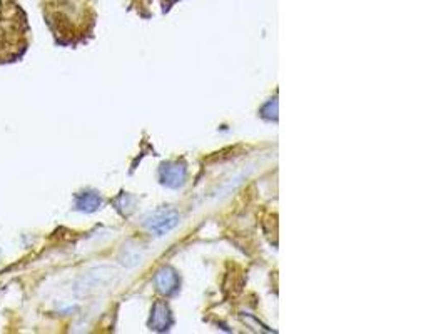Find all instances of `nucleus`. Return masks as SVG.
Segmentation results:
<instances>
[{
  "mask_svg": "<svg viewBox=\"0 0 446 334\" xmlns=\"http://www.w3.org/2000/svg\"><path fill=\"white\" fill-rule=\"evenodd\" d=\"M99 197L95 196V194H86V196H82L81 200H79V209H84V211H92L99 205Z\"/></svg>",
  "mask_w": 446,
  "mask_h": 334,
  "instance_id": "f03ea898",
  "label": "nucleus"
},
{
  "mask_svg": "<svg viewBox=\"0 0 446 334\" xmlns=\"http://www.w3.org/2000/svg\"><path fill=\"white\" fill-rule=\"evenodd\" d=\"M177 221H179V216L174 211H162V212H158V216L154 217L149 226L152 230H155V233L164 234L176 226Z\"/></svg>",
  "mask_w": 446,
  "mask_h": 334,
  "instance_id": "f257e3e1",
  "label": "nucleus"
}]
</instances>
